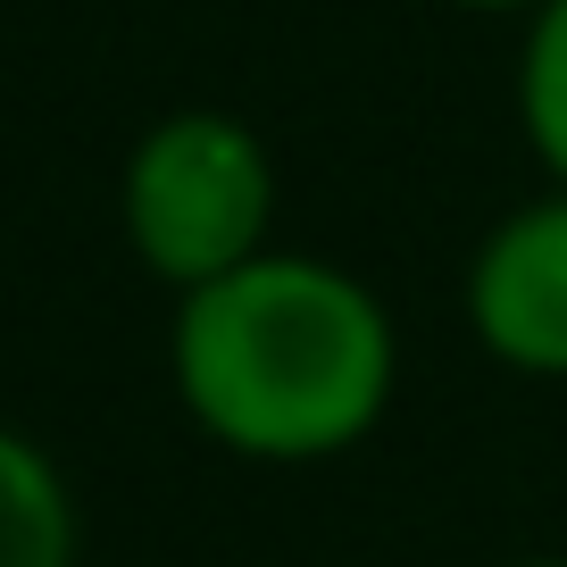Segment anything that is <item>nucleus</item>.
Returning a JSON list of instances; mask_svg holds the SVG:
<instances>
[{"instance_id":"f257e3e1","label":"nucleus","mask_w":567,"mask_h":567,"mask_svg":"<svg viewBox=\"0 0 567 567\" xmlns=\"http://www.w3.org/2000/svg\"><path fill=\"white\" fill-rule=\"evenodd\" d=\"M167 384L226 460L326 467L392 417L401 326L342 259L259 250L234 276L176 292Z\"/></svg>"},{"instance_id":"f03ea898","label":"nucleus","mask_w":567,"mask_h":567,"mask_svg":"<svg viewBox=\"0 0 567 567\" xmlns=\"http://www.w3.org/2000/svg\"><path fill=\"white\" fill-rule=\"evenodd\" d=\"M117 226L167 292H200L276 250V151L234 109H167L125 151Z\"/></svg>"},{"instance_id":"7ed1b4c3","label":"nucleus","mask_w":567,"mask_h":567,"mask_svg":"<svg viewBox=\"0 0 567 567\" xmlns=\"http://www.w3.org/2000/svg\"><path fill=\"white\" fill-rule=\"evenodd\" d=\"M460 318L493 368L567 384V193L517 200L476 234L460 276Z\"/></svg>"},{"instance_id":"20e7f679","label":"nucleus","mask_w":567,"mask_h":567,"mask_svg":"<svg viewBox=\"0 0 567 567\" xmlns=\"http://www.w3.org/2000/svg\"><path fill=\"white\" fill-rule=\"evenodd\" d=\"M84 517L75 484L34 434L0 425V567H75Z\"/></svg>"},{"instance_id":"39448f33","label":"nucleus","mask_w":567,"mask_h":567,"mask_svg":"<svg viewBox=\"0 0 567 567\" xmlns=\"http://www.w3.org/2000/svg\"><path fill=\"white\" fill-rule=\"evenodd\" d=\"M517 134L567 193V0H543L517 42Z\"/></svg>"},{"instance_id":"423d86ee","label":"nucleus","mask_w":567,"mask_h":567,"mask_svg":"<svg viewBox=\"0 0 567 567\" xmlns=\"http://www.w3.org/2000/svg\"><path fill=\"white\" fill-rule=\"evenodd\" d=\"M451 9H467V18H534L543 0H451Z\"/></svg>"},{"instance_id":"0eeeda50","label":"nucleus","mask_w":567,"mask_h":567,"mask_svg":"<svg viewBox=\"0 0 567 567\" xmlns=\"http://www.w3.org/2000/svg\"><path fill=\"white\" fill-rule=\"evenodd\" d=\"M509 567H567V550H534V559H509Z\"/></svg>"}]
</instances>
